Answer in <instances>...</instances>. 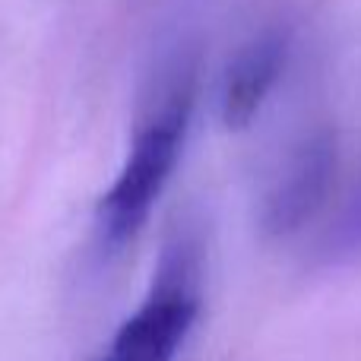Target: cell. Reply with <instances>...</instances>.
I'll return each instance as SVG.
<instances>
[{
  "mask_svg": "<svg viewBox=\"0 0 361 361\" xmlns=\"http://www.w3.org/2000/svg\"><path fill=\"white\" fill-rule=\"evenodd\" d=\"M193 267L190 247H178L159 273L152 295L118 326L99 361H175L200 314Z\"/></svg>",
  "mask_w": 361,
  "mask_h": 361,
  "instance_id": "2",
  "label": "cell"
},
{
  "mask_svg": "<svg viewBox=\"0 0 361 361\" xmlns=\"http://www.w3.org/2000/svg\"><path fill=\"white\" fill-rule=\"evenodd\" d=\"M361 254V190L352 197V203L345 206V212L339 216V222L326 235V257L336 260H349V257Z\"/></svg>",
  "mask_w": 361,
  "mask_h": 361,
  "instance_id": "5",
  "label": "cell"
},
{
  "mask_svg": "<svg viewBox=\"0 0 361 361\" xmlns=\"http://www.w3.org/2000/svg\"><path fill=\"white\" fill-rule=\"evenodd\" d=\"M288 61V32L267 29L254 35L235 57L222 80V121L228 130H241L257 118Z\"/></svg>",
  "mask_w": 361,
  "mask_h": 361,
  "instance_id": "4",
  "label": "cell"
},
{
  "mask_svg": "<svg viewBox=\"0 0 361 361\" xmlns=\"http://www.w3.org/2000/svg\"><path fill=\"white\" fill-rule=\"evenodd\" d=\"M339 143L333 127H311L288 149L263 200V231L269 238H288L301 231L330 197L336 178Z\"/></svg>",
  "mask_w": 361,
  "mask_h": 361,
  "instance_id": "3",
  "label": "cell"
},
{
  "mask_svg": "<svg viewBox=\"0 0 361 361\" xmlns=\"http://www.w3.org/2000/svg\"><path fill=\"white\" fill-rule=\"evenodd\" d=\"M193 102H197V67L193 61H180L165 80L152 111L140 124L114 184L99 200L95 222H99V244L105 250L127 247L146 225L184 149Z\"/></svg>",
  "mask_w": 361,
  "mask_h": 361,
  "instance_id": "1",
  "label": "cell"
}]
</instances>
